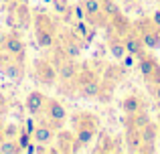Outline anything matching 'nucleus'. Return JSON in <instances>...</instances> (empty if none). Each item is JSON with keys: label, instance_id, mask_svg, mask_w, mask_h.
<instances>
[{"label": "nucleus", "instance_id": "obj_1", "mask_svg": "<svg viewBox=\"0 0 160 154\" xmlns=\"http://www.w3.org/2000/svg\"><path fill=\"white\" fill-rule=\"evenodd\" d=\"M73 128H75V138L81 142V146H89L95 140L99 132V120L95 118L89 112H79V114L73 116Z\"/></svg>", "mask_w": 160, "mask_h": 154}, {"label": "nucleus", "instance_id": "obj_2", "mask_svg": "<svg viewBox=\"0 0 160 154\" xmlns=\"http://www.w3.org/2000/svg\"><path fill=\"white\" fill-rule=\"evenodd\" d=\"M35 41L39 49H43V51L55 49V41H57L55 39V24L51 16L45 12H39L35 16Z\"/></svg>", "mask_w": 160, "mask_h": 154}, {"label": "nucleus", "instance_id": "obj_3", "mask_svg": "<svg viewBox=\"0 0 160 154\" xmlns=\"http://www.w3.org/2000/svg\"><path fill=\"white\" fill-rule=\"evenodd\" d=\"M77 91L83 99H98L99 89H102V77L89 69H79L77 73Z\"/></svg>", "mask_w": 160, "mask_h": 154}, {"label": "nucleus", "instance_id": "obj_4", "mask_svg": "<svg viewBox=\"0 0 160 154\" xmlns=\"http://www.w3.org/2000/svg\"><path fill=\"white\" fill-rule=\"evenodd\" d=\"M132 28L140 35L142 43L148 51H154V49H160V27L152 22V20L140 18L136 22H132Z\"/></svg>", "mask_w": 160, "mask_h": 154}, {"label": "nucleus", "instance_id": "obj_5", "mask_svg": "<svg viewBox=\"0 0 160 154\" xmlns=\"http://www.w3.org/2000/svg\"><path fill=\"white\" fill-rule=\"evenodd\" d=\"M136 69L140 71V75L148 81V87L160 83V63L152 53H144V55L138 57Z\"/></svg>", "mask_w": 160, "mask_h": 154}, {"label": "nucleus", "instance_id": "obj_6", "mask_svg": "<svg viewBox=\"0 0 160 154\" xmlns=\"http://www.w3.org/2000/svg\"><path fill=\"white\" fill-rule=\"evenodd\" d=\"M45 124H49L51 128H55V130H61L63 126H65V120H67V110L65 106H63L59 99L55 97H47V103H45Z\"/></svg>", "mask_w": 160, "mask_h": 154}, {"label": "nucleus", "instance_id": "obj_7", "mask_svg": "<svg viewBox=\"0 0 160 154\" xmlns=\"http://www.w3.org/2000/svg\"><path fill=\"white\" fill-rule=\"evenodd\" d=\"M32 71H35V77L41 85H45V87L57 85L59 73H57V67H55V63L51 59H37L32 63Z\"/></svg>", "mask_w": 160, "mask_h": 154}, {"label": "nucleus", "instance_id": "obj_8", "mask_svg": "<svg viewBox=\"0 0 160 154\" xmlns=\"http://www.w3.org/2000/svg\"><path fill=\"white\" fill-rule=\"evenodd\" d=\"M2 49L6 51L8 57L18 59V61H24V55H27V45H24V41L20 39L16 32H10V35L2 37Z\"/></svg>", "mask_w": 160, "mask_h": 154}, {"label": "nucleus", "instance_id": "obj_9", "mask_svg": "<svg viewBox=\"0 0 160 154\" xmlns=\"http://www.w3.org/2000/svg\"><path fill=\"white\" fill-rule=\"evenodd\" d=\"M8 24L18 27V28H27L28 24H31V10H28V4L14 2L12 12H10V16H8Z\"/></svg>", "mask_w": 160, "mask_h": 154}, {"label": "nucleus", "instance_id": "obj_10", "mask_svg": "<svg viewBox=\"0 0 160 154\" xmlns=\"http://www.w3.org/2000/svg\"><path fill=\"white\" fill-rule=\"evenodd\" d=\"M45 103H47V95L39 89L28 91L27 99H24V107H27L28 116H41L45 110Z\"/></svg>", "mask_w": 160, "mask_h": 154}, {"label": "nucleus", "instance_id": "obj_11", "mask_svg": "<svg viewBox=\"0 0 160 154\" xmlns=\"http://www.w3.org/2000/svg\"><path fill=\"white\" fill-rule=\"evenodd\" d=\"M57 73H59V81L61 83H75L77 73H79V65L75 63V59L67 57L65 61H61L57 65Z\"/></svg>", "mask_w": 160, "mask_h": 154}, {"label": "nucleus", "instance_id": "obj_12", "mask_svg": "<svg viewBox=\"0 0 160 154\" xmlns=\"http://www.w3.org/2000/svg\"><path fill=\"white\" fill-rule=\"evenodd\" d=\"M0 73H4L8 79L12 81H20L24 77V61H18V59H4V63L0 65Z\"/></svg>", "mask_w": 160, "mask_h": 154}, {"label": "nucleus", "instance_id": "obj_13", "mask_svg": "<svg viewBox=\"0 0 160 154\" xmlns=\"http://www.w3.org/2000/svg\"><path fill=\"white\" fill-rule=\"evenodd\" d=\"M106 41H108V49H109V53H112V57H113V59H118V61H122V57L126 55L124 37H120L118 32H113L112 28L108 27V37H106Z\"/></svg>", "mask_w": 160, "mask_h": 154}, {"label": "nucleus", "instance_id": "obj_14", "mask_svg": "<svg viewBox=\"0 0 160 154\" xmlns=\"http://www.w3.org/2000/svg\"><path fill=\"white\" fill-rule=\"evenodd\" d=\"M124 45H126V53H132V55H136V57H140V55H144V53H146L144 43H142L140 35H138L134 28L124 35Z\"/></svg>", "mask_w": 160, "mask_h": 154}, {"label": "nucleus", "instance_id": "obj_15", "mask_svg": "<svg viewBox=\"0 0 160 154\" xmlns=\"http://www.w3.org/2000/svg\"><path fill=\"white\" fill-rule=\"evenodd\" d=\"M120 107H122V112H124L126 116H130V114L144 112L146 110V103H144V99H142L138 93H130V95H126V97L120 102Z\"/></svg>", "mask_w": 160, "mask_h": 154}, {"label": "nucleus", "instance_id": "obj_16", "mask_svg": "<svg viewBox=\"0 0 160 154\" xmlns=\"http://www.w3.org/2000/svg\"><path fill=\"white\" fill-rule=\"evenodd\" d=\"M124 146L128 152H134L138 154L142 150V134L140 130H136V128H128V130L124 132Z\"/></svg>", "mask_w": 160, "mask_h": 154}, {"label": "nucleus", "instance_id": "obj_17", "mask_svg": "<svg viewBox=\"0 0 160 154\" xmlns=\"http://www.w3.org/2000/svg\"><path fill=\"white\" fill-rule=\"evenodd\" d=\"M55 142H57L59 154H71V150H73V142H75V132L59 130V134L55 136Z\"/></svg>", "mask_w": 160, "mask_h": 154}, {"label": "nucleus", "instance_id": "obj_18", "mask_svg": "<svg viewBox=\"0 0 160 154\" xmlns=\"http://www.w3.org/2000/svg\"><path fill=\"white\" fill-rule=\"evenodd\" d=\"M32 140H35L37 144H45V146L51 144L55 140V128H51L49 124H45V122L37 124L35 132H32Z\"/></svg>", "mask_w": 160, "mask_h": 154}, {"label": "nucleus", "instance_id": "obj_19", "mask_svg": "<svg viewBox=\"0 0 160 154\" xmlns=\"http://www.w3.org/2000/svg\"><path fill=\"white\" fill-rule=\"evenodd\" d=\"M140 134H142V146H156L158 136H160V126L150 120V122L140 130Z\"/></svg>", "mask_w": 160, "mask_h": 154}, {"label": "nucleus", "instance_id": "obj_20", "mask_svg": "<svg viewBox=\"0 0 160 154\" xmlns=\"http://www.w3.org/2000/svg\"><path fill=\"white\" fill-rule=\"evenodd\" d=\"M109 28H112L113 32H118L120 37H124L128 31H132V22L128 20V16L126 14H116V16H112L109 18Z\"/></svg>", "mask_w": 160, "mask_h": 154}, {"label": "nucleus", "instance_id": "obj_21", "mask_svg": "<svg viewBox=\"0 0 160 154\" xmlns=\"http://www.w3.org/2000/svg\"><path fill=\"white\" fill-rule=\"evenodd\" d=\"M148 122H150V116L146 114V110H144V112H138V114L126 116L124 126H126V128H136V130H142V128H144Z\"/></svg>", "mask_w": 160, "mask_h": 154}, {"label": "nucleus", "instance_id": "obj_22", "mask_svg": "<svg viewBox=\"0 0 160 154\" xmlns=\"http://www.w3.org/2000/svg\"><path fill=\"white\" fill-rule=\"evenodd\" d=\"M51 4H53V10L57 14H61L67 22L73 18V6L69 4V0H51Z\"/></svg>", "mask_w": 160, "mask_h": 154}, {"label": "nucleus", "instance_id": "obj_23", "mask_svg": "<svg viewBox=\"0 0 160 154\" xmlns=\"http://www.w3.org/2000/svg\"><path fill=\"white\" fill-rule=\"evenodd\" d=\"M116 140L112 138V136H102V140H99V146H95V150L93 152H98V154H109V152H120V148L116 146Z\"/></svg>", "mask_w": 160, "mask_h": 154}, {"label": "nucleus", "instance_id": "obj_24", "mask_svg": "<svg viewBox=\"0 0 160 154\" xmlns=\"http://www.w3.org/2000/svg\"><path fill=\"white\" fill-rule=\"evenodd\" d=\"M18 152H22V150H20L16 138H4L0 142V154H18Z\"/></svg>", "mask_w": 160, "mask_h": 154}, {"label": "nucleus", "instance_id": "obj_25", "mask_svg": "<svg viewBox=\"0 0 160 154\" xmlns=\"http://www.w3.org/2000/svg\"><path fill=\"white\" fill-rule=\"evenodd\" d=\"M102 10L106 12V14L112 18V16H116V14H120V6L116 4V0H102Z\"/></svg>", "mask_w": 160, "mask_h": 154}, {"label": "nucleus", "instance_id": "obj_26", "mask_svg": "<svg viewBox=\"0 0 160 154\" xmlns=\"http://www.w3.org/2000/svg\"><path fill=\"white\" fill-rule=\"evenodd\" d=\"M83 8H85L87 14H95V12H102V0H83Z\"/></svg>", "mask_w": 160, "mask_h": 154}, {"label": "nucleus", "instance_id": "obj_27", "mask_svg": "<svg viewBox=\"0 0 160 154\" xmlns=\"http://www.w3.org/2000/svg\"><path fill=\"white\" fill-rule=\"evenodd\" d=\"M89 28H91V24L87 22V20H75L73 22V31L77 32L81 39H85V35L89 32Z\"/></svg>", "mask_w": 160, "mask_h": 154}, {"label": "nucleus", "instance_id": "obj_28", "mask_svg": "<svg viewBox=\"0 0 160 154\" xmlns=\"http://www.w3.org/2000/svg\"><path fill=\"white\" fill-rule=\"evenodd\" d=\"M31 140H32V136L28 134V132H24L22 128H20V132H18V136H16V142H18V146H20V150H27V146L31 144Z\"/></svg>", "mask_w": 160, "mask_h": 154}, {"label": "nucleus", "instance_id": "obj_29", "mask_svg": "<svg viewBox=\"0 0 160 154\" xmlns=\"http://www.w3.org/2000/svg\"><path fill=\"white\" fill-rule=\"evenodd\" d=\"M136 63H138V57L132 55V53H126V55L122 57V67H126V69L136 67Z\"/></svg>", "mask_w": 160, "mask_h": 154}, {"label": "nucleus", "instance_id": "obj_30", "mask_svg": "<svg viewBox=\"0 0 160 154\" xmlns=\"http://www.w3.org/2000/svg\"><path fill=\"white\" fill-rule=\"evenodd\" d=\"M85 16H87V12H85V8H83V4L77 2L73 6V18L75 20H85Z\"/></svg>", "mask_w": 160, "mask_h": 154}, {"label": "nucleus", "instance_id": "obj_31", "mask_svg": "<svg viewBox=\"0 0 160 154\" xmlns=\"http://www.w3.org/2000/svg\"><path fill=\"white\" fill-rule=\"evenodd\" d=\"M2 132H4V138H16V136H18V132H20V128L14 126V124H8Z\"/></svg>", "mask_w": 160, "mask_h": 154}, {"label": "nucleus", "instance_id": "obj_32", "mask_svg": "<svg viewBox=\"0 0 160 154\" xmlns=\"http://www.w3.org/2000/svg\"><path fill=\"white\" fill-rule=\"evenodd\" d=\"M35 128H37V124H35V120H32V118H28V120H27V122H24V126H22V130H24V132H28V134H31V136H32V132H35Z\"/></svg>", "mask_w": 160, "mask_h": 154}, {"label": "nucleus", "instance_id": "obj_33", "mask_svg": "<svg viewBox=\"0 0 160 154\" xmlns=\"http://www.w3.org/2000/svg\"><path fill=\"white\" fill-rule=\"evenodd\" d=\"M148 89H150V93H152V97L156 99V103L160 106V83H156V85H150Z\"/></svg>", "mask_w": 160, "mask_h": 154}, {"label": "nucleus", "instance_id": "obj_34", "mask_svg": "<svg viewBox=\"0 0 160 154\" xmlns=\"http://www.w3.org/2000/svg\"><path fill=\"white\" fill-rule=\"evenodd\" d=\"M150 20H152L156 27H160V8H156V10L152 12V16H150Z\"/></svg>", "mask_w": 160, "mask_h": 154}, {"label": "nucleus", "instance_id": "obj_35", "mask_svg": "<svg viewBox=\"0 0 160 154\" xmlns=\"http://www.w3.org/2000/svg\"><path fill=\"white\" fill-rule=\"evenodd\" d=\"M122 2H126V4H134V2H138V0H122Z\"/></svg>", "mask_w": 160, "mask_h": 154}, {"label": "nucleus", "instance_id": "obj_36", "mask_svg": "<svg viewBox=\"0 0 160 154\" xmlns=\"http://www.w3.org/2000/svg\"><path fill=\"white\" fill-rule=\"evenodd\" d=\"M2 63H4V57H2V55H0V65H2Z\"/></svg>", "mask_w": 160, "mask_h": 154}]
</instances>
